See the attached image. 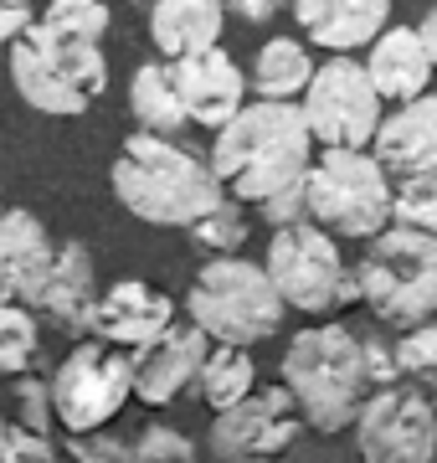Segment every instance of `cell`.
Segmentation results:
<instances>
[{
    "mask_svg": "<svg viewBox=\"0 0 437 463\" xmlns=\"http://www.w3.org/2000/svg\"><path fill=\"white\" fill-rule=\"evenodd\" d=\"M114 196L150 227H191L227 196V185L191 149L170 145V134L139 129L114 160Z\"/></svg>",
    "mask_w": 437,
    "mask_h": 463,
    "instance_id": "7a4b0ae2",
    "label": "cell"
},
{
    "mask_svg": "<svg viewBox=\"0 0 437 463\" xmlns=\"http://www.w3.org/2000/svg\"><path fill=\"white\" fill-rule=\"evenodd\" d=\"M396 355H402V376L427 392L437 407V325H417V330H402L396 340Z\"/></svg>",
    "mask_w": 437,
    "mask_h": 463,
    "instance_id": "4316f807",
    "label": "cell"
},
{
    "mask_svg": "<svg viewBox=\"0 0 437 463\" xmlns=\"http://www.w3.org/2000/svg\"><path fill=\"white\" fill-rule=\"evenodd\" d=\"M309 165H314V129L303 109H293L288 99L242 103L211 145L217 181L227 185V196L247 201V206H263L288 185H303Z\"/></svg>",
    "mask_w": 437,
    "mask_h": 463,
    "instance_id": "6da1fadb",
    "label": "cell"
},
{
    "mask_svg": "<svg viewBox=\"0 0 437 463\" xmlns=\"http://www.w3.org/2000/svg\"><path fill=\"white\" fill-rule=\"evenodd\" d=\"M93 304H98V268H93V252H88L83 242L57 248V263H51V273H47V283H42V294H36L32 309H42L62 335H88Z\"/></svg>",
    "mask_w": 437,
    "mask_h": 463,
    "instance_id": "ac0fdd59",
    "label": "cell"
},
{
    "mask_svg": "<svg viewBox=\"0 0 437 463\" xmlns=\"http://www.w3.org/2000/svg\"><path fill=\"white\" fill-rule=\"evenodd\" d=\"M11 402H16V417L36 432H47L51 417H57L51 412V381H36V376H26V371H21L16 386H11Z\"/></svg>",
    "mask_w": 437,
    "mask_h": 463,
    "instance_id": "1f68e13d",
    "label": "cell"
},
{
    "mask_svg": "<svg viewBox=\"0 0 437 463\" xmlns=\"http://www.w3.org/2000/svg\"><path fill=\"white\" fill-rule=\"evenodd\" d=\"M57 448H51L47 432L26 428L21 417H0V463H51Z\"/></svg>",
    "mask_w": 437,
    "mask_h": 463,
    "instance_id": "f1b7e54d",
    "label": "cell"
},
{
    "mask_svg": "<svg viewBox=\"0 0 437 463\" xmlns=\"http://www.w3.org/2000/svg\"><path fill=\"white\" fill-rule=\"evenodd\" d=\"M391 170L381 155L345 145H324L309 165V222H320L335 237H376L391 227Z\"/></svg>",
    "mask_w": 437,
    "mask_h": 463,
    "instance_id": "52a82bcc",
    "label": "cell"
},
{
    "mask_svg": "<svg viewBox=\"0 0 437 463\" xmlns=\"http://www.w3.org/2000/svg\"><path fill=\"white\" fill-rule=\"evenodd\" d=\"M42 21H51V26H62L72 36H88V42H103V32H108V5L103 0H51Z\"/></svg>",
    "mask_w": 437,
    "mask_h": 463,
    "instance_id": "4dcf8cb0",
    "label": "cell"
},
{
    "mask_svg": "<svg viewBox=\"0 0 437 463\" xmlns=\"http://www.w3.org/2000/svg\"><path fill=\"white\" fill-rule=\"evenodd\" d=\"M68 453L78 463H124V458H135L129 438H114V432H103V428L68 432Z\"/></svg>",
    "mask_w": 437,
    "mask_h": 463,
    "instance_id": "d6a6232c",
    "label": "cell"
},
{
    "mask_svg": "<svg viewBox=\"0 0 437 463\" xmlns=\"http://www.w3.org/2000/svg\"><path fill=\"white\" fill-rule=\"evenodd\" d=\"M247 227H253V222H247V201L221 196L211 212L196 216L185 232H191V242L206 248V252H237L242 242H247Z\"/></svg>",
    "mask_w": 437,
    "mask_h": 463,
    "instance_id": "484cf974",
    "label": "cell"
},
{
    "mask_svg": "<svg viewBox=\"0 0 437 463\" xmlns=\"http://www.w3.org/2000/svg\"><path fill=\"white\" fill-rule=\"evenodd\" d=\"M355 448L370 463H427L437 458V407L412 381L376 386L355 417Z\"/></svg>",
    "mask_w": 437,
    "mask_h": 463,
    "instance_id": "8fae6325",
    "label": "cell"
},
{
    "mask_svg": "<svg viewBox=\"0 0 437 463\" xmlns=\"http://www.w3.org/2000/svg\"><path fill=\"white\" fill-rule=\"evenodd\" d=\"M11 78H16V93L36 114L78 118L103 99L108 62H103L98 42L72 36L62 26H51V21H32L11 42Z\"/></svg>",
    "mask_w": 437,
    "mask_h": 463,
    "instance_id": "277c9868",
    "label": "cell"
},
{
    "mask_svg": "<svg viewBox=\"0 0 437 463\" xmlns=\"http://www.w3.org/2000/svg\"><path fill=\"white\" fill-rule=\"evenodd\" d=\"M391 222L437 237V175H402L396 201H391Z\"/></svg>",
    "mask_w": 437,
    "mask_h": 463,
    "instance_id": "83f0119b",
    "label": "cell"
},
{
    "mask_svg": "<svg viewBox=\"0 0 437 463\" xmlns=\"http://www.w3.org/2000/svg\"><path fill=\"white\" fill-rule=\"evenodd\" d=\"M376 155L391 175H437V93L396 103L376 129Z\"/></svg>",
    "mask_w": 437,
    "mask_h": 463,
    "instance_id": "e0dca14e",
    "label": "cell"
},
{
    "mask_svg": "<svg viewBox=\"0 0 437 463\" xmlns=\"http://www.w3.org/2000/svg\"><path fill=\"white\" fill-rule=\"evenodd\" d=\"M253 381H257V365L247 355V345H217V350H206L201 371H196V392H201V402L211 412H221V407L247 397Z\"/></svg>",
    "mask_w": 437,
    "mask_h": 463,
    "instance_id": "603a6c76",
    "label": "cell"
},
{
    "mask_svg": "<svg viewBox=\"0 0 437 463\" xmlns=\"http://www.w3.org/2000/svg\"><path fill=\"white\" fill-rule=\"evenodd\" d=\"M366 72L386 103H406V99H417V93H427L437 67H432V52H427L417 26H396V32L386 26V32L370 42Z\"/></svg>",
    "mask_w": 437,
    "mask_h": 463,
    "instance_id": "ffe728a7",
    "label": "cell"
},
{
    "mask_svg": "<svg viewBox=\"0 0 437 463\" xmlns=\"http://www.w3.org/2000/svg\"><path fill=\"white\" fill-rule=\"evenodd\" d=\"M129 397H135V355H118V345L98 335L72 345L51 376V412L68 432L108 428Z\"/></svg>",
    "mask_w": 437,
    "mask_h": 463,
    "instance_id": "9c48e42d",
    "label": "cell"
},
{
    "mask_svg": "<svg viewBox=\"0 0 437 463\" xmlns=\"http://www.w3.org/2000/svg\"><path fill=\"white\" fill-rule=\"evenodd\" d=\"M170 325H175V298L150 288V283H139V279H124L108 294H98L88 335H98L108 345L139 350V345H150V340H160Z\"/></svg>",
    "mask_w": 437,
    "mask_h": 463,
    "instance_id": "5bb4252c",
    "label": "cell"
},
{
    "mask_svg": "<svg viewBox=\"0 0 437 463\" xmlns=\"http://www.w3.org/2000/svg\"><path fill=\"white\" fill-rule=\"evenodd\" d=\"M227 5H232L242 21H273L284 5H293V0H227Z\"/></svg>",
    "mask_w": 437,
    "mask_h": 463,
    "instance_id": "d590c367",
    "label": "cell"
},
{
    "mask_svg": "<svg viewBox=\"0 0 437 463\" xmlns=\"http://www.w3.org/2000/svg\"><path fill=\"white\" fill-rule=\"evenodd\" d=\"M0 212H5V206H0Z\"/></svg>",
    "mask_w": 437,
    "mask_h": 463,
    "instance_id": "f35d334b",
    "label": "cell"
},
{
    "mask_svg": "<svg viewBox=\"0 0 437 463\" xmlns=\"http://www.w3.org/2000/svg\"><path fill=\"white\" fill-rule=\"evenodd\" d=\"M293 16L320 47L355 52L391 26V0H293Z\"/></svg>",
    "mask_w": 437,
    "mask_h": 463,
    "instance_id": "d6986e66",
    "label": "cell"
},
{
    "mask_svg": "<svg viewBox=\"0 0 437 463\" xmlns=\"http://www.w3.org/2000/svg\"><path fill=\"white\" fill-rule=\"evenodd\" d=\"M309 78H314V57H309L299 42L273 36L268 47L257 52V67H253L257 99H293V93L309 88Z\"/></svg>",
    "mask_w": 437,
    "mask_h": 463,
    "instance_id": "cb8c5ba5",
    "label": "cell"
},
{
    "mask_svg": "<svg viewBox=\"0 0 437 463\" xmlns=\"http://www.w3.org/2000/svg\"><path fill=\"white\" fill-rule=\"evenodd\" d=\"M360 350H366L370 392H376V386H391V381H402V355H396V345H386V340L366 335V340H360Z\"/></svg>",
    "mask_w": 437,
    "mask_h": 463,
    "instance_id": "836d02e7",
    "label": "cell"
},
{
    "mask_svg": "<svg viewBox=\"0 0 437 463\" xmlns=\"http://www.w3.org/2000/svg\"><path fill=\"white\" fill-rule=\"evenodd\" d=\"M263 268L273 273L288 309H303V315H330V309H345V304L360 298V273L345 268L335 232H324L309 216L288 222V227H273Z\"/></svg>",
    "mask_w": 437,
    "mask_h": 463,
    "instance_id": "ba28073f",
    "label": "cell"
},
{
    "mask_svg": "<svg viewBox=\"0 0 437 463\" xmlns=\"http://www.w3.org/2000/svg\"><path fill=\"white\" fill-rule=\"evenodd\" d=\"M227 0H154L150 5V36L165 57H185L221 42Z\"/></svg>",
    "mask_w": 437,
    "mask_h": 463,
    "instance_id": "44dd1931",
    "label": "cell"
},
{
    "mask_svg": "<svg viewBox=\"0 0 437 463\" xmlns=\"http://www.w3.org/2000/svg\"><path fill=\"white\" fill-rule=\"evenodd\" d=\"M51 263H57V248H51L47 227L21 206L0 212V298L36 304Z\"/></svg>",
    "mask_w": 437,
    "mask_h": 463,
    "instance_id": "2e32d148",
    "label": "cell"
},
{
    "mask_svg": "<svg viewBox=\"0 0 437 463\" xmlns=\"http://www.w3.org/2000/svg\"><path fill=\"white\" fill-rule=\"evenodd\" d=\"M381 103L386 99L376 93L366 62H355L345 52H335L324 67H314V78L303 88V118H309L320 145H345V149L376 145Z\"/></svg>",
    "mask_w": 437,
    "mask_h": 463,
    "instance_id": "30bf717a",
    "label": "cell"
},
{
    "mask_svg": "<svg viewBox=\"0 0 437 463\" xmlns=\"http://www.w3.org/2000/svg\"><path fill=\"white\" fill-rule=\"evenodd\" d=\"M170 67H175V83H181L191 124L221 129V124L242 109L247 78H242V67H237L221 47H201V52H185V57H170Z\"/></svg>",
    "mask_w": 437,
    "mask_h": 463,
    "instance_id": "9a60e30c",
    "label": "cell"
},
{
    "mask_svg": "<svg viewBox=\"0 0 437 463\" xmlns=\"http://www.w3.org/2000/svg\"><path fill=\"white\" fill-rule=\"evenodd\" d=\"M417 32H422V42H427V52H432V67H437V5L427 11V16H422Z\"/></svg>",
    "mask_w": 437,
    "mask_h": 463,
    "instance_id": "8d00e7d4",
    "label": "cell"
},
{
    "mask_svg": "<svg viewBox=\"0 0 437 463\" xmlns=\"http://www.w3.org/2000/svg\"><path fill=\"white\" fill-rule=\"evenodd\" d=\"M129 114L139 118V129H150V134H175L181 124H191L170 57L165 62H144L135 72V83H129Z\"/></svg>",
    "mask_w": 437,
    "mask_h": 463,
    "instance_id": "7402d4cb",
    "label": "cell"
},
{
    "mask_svg": "<svg viewBox=\"0 0 437 463\" xmlns=\"http://www.w3.org/2000/svg\"><path fill=\"white\" fill-rule=\"evenodd\" d=\"M32 26V0H0V42H16Z\"/></svg>",
    "mask_w": 437,
    "mask_h": 463,
    "instance_id": "e575fe53",
    "label": "cell"
},
{
    "mask_svg": "<svg viewBox=\"0 0 437 463\" xmlns=\"http://www.w3.org/2000/svg\"><path fill=\"white\" fill-rule=\"evenodd\" d=\"M185 309H191V319L217 345H257V340L278 335L288 304H284L268 268L247 263L237 252H217L196 273L191 294H185Z\"/></svg>",
    "mask_w": 437,
    "mask_h": 463,
    "instance_id": "8992f818",
    "label": "cell"
},
{
    "mask_svg": "<svg viewBox=\"0 0 437 463\" xmlns=\"http://www.w3.org/2000/svg\"><path fill=\"white\" fill-rule=\"evenodd\" d=\"M36 345H42V335H36L32 304H11V298H0V376H21V371H32Z\"/></svg>",
    "mask_w": 437,
    "mask_h": 463,
    "instance_id": "d4e9b609",
    "label": "cell"
},
{
    "mask_svg": "<svg viewBox=\"0 0 437 463\" xmlns=\"http://www.w3.org/2000/svg\"><path fill=\"white\" fill-rule=\"evenodd\" d=\"M360 298L370 315L391 330L437 325V237L391 222L386 232L366 237V258L355 263Z\"/></svg>",
    "mask_w": 437,
    "mask_h": 463,
    "instance_id": "5b68a950",
    "label": "cell"
},
{
    "mask_svg": "<svg viewBox=\"0 0 437 463\" xmlns=\"http://www.w3.org/2000/svg\"><path fill=\"white\" fill-rule=\"evenodd\" d=\"M284 386L293 392L309 428L345 432L360 417V402L370 392L366 350L360 335L345 325H309L284 350Z\"/></svg>",
    "mask_w": 437,
    "mask_h": 463,
    "instance_id": "3957f363",
    "label": "cell"
},
{
    "mask_svg": "<svg viewBox=\"0 0 437 463\" xmlns=\"http://www.w3.org/2000/svg\"><path fill=\"white\" fill-rule=\"evenodd\" d=\"M206 350H211V335L196 319L191 325H170L160 340L135 350V397L150 402V407H170L185 386H196Z\"/></svg>",
    "mask_w": 437,
    "mask_h": 463,
    "instance_id": "4fadbf2b",
    "label": "cell"
},
{
    "mask_svg": "<svg viewBox=\"0 0 437 463\" xmlns=\"http://www.w3.org/2000/svg\"><path fill=\"white\" fill-rule=\"evenodd\" d=\"M299 428H303V412L293 392L288 386H263V392H247L232 407H221L211 432H206V453L221 463L278 458L299 438Z\"/></svg>",
    "mask_w": 437,
    "mask_h": 463,
    "instance_id": "7c38bea8",
    "label": "cell"
},
{
    "mask_svg": "<svg viewBox=\"0 0 437 463\" xmlns=\"http://www.w3.org/2000/svg\"><path fill=\"white\" fill-rule=\"evenodd\" d=\"M135 5H154V0H135Z\"/></svg>",
    "mask_w": 437,
    "mask_h": 463,
    "instance_id": "74e56055",
    "label": "cell"
},
{
    "mask_svg": "<svg viewBox=\"0 0 437 463\" xmlns=\"http://www.w3.org/2000/svg\"><path fill=\"white\" fill-rule=\"evenodd\" d=\"M129 448H135V458L144 463H191L201 448L191 443L185 432L175 428H160V422H150V428H139L135 438H129Z\"/></svg>",
    "mask_w": 437,
    "mask_h": 463,
    "instance_id": "f546056e",
    "label": "cell"
}]
</instances>
